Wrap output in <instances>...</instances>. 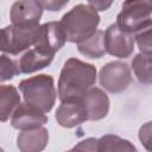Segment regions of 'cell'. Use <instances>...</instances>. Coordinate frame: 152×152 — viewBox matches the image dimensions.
Listing matches in <instances>:
<instances>
[{
	"label": "cell",
	"mask_w": 152,
	"mask_h": 152,
	"mask_svg": "<svg viewBox=\"0 0 152 152\" xmlns=\"http://www.w3.org/2000/svg\"><path fill=\"white\" fill-rule=\"evenodd\" d=\"M49 142V132L44 127L21 131L17 137V146L20 152H42Z\"/></svg>",
	"instance_id": "obj_13"
},
{
	"label": "cell",
	"mask_w": 152,
	"mask_h": 152,
	"mask_svg": "<svg viewBox=\"0 0 152 152\" xmlns=\"http://www.w3.org/2000/svg\"><path fill=\"white\" fill-rule=\"evenodd\" d=\"M66 152H97V139L96 138L83 139Z\"/></svg>",
	"instance_id": "obj_21"
},
{
	"label": "cell",
	"mask_w": 152,
	"mask_h": 152,
	"mask_svg": "<svg viewBox=\"0 0 152 152\" xmlns=\"http://www.w3.org/2000/svg\"><path fill=\"white\" fill-rule=\"evenodd\" d=\"M18 74V62L7 55H0V83L12 80Z\"/></svg>",
	"instance_id": "obj_19"
},
{
	"label": "cell",
	"mask_w": 152,
	"mask_h": 152,
	"mask_svg": "<svg viewBox=\"0 0 152 152\" xmlns=\"http://www.w3.org/2000/svg\"><path fill=\"white\" fill-rule=\"evenodd\" d=\"M0 152H5V151H4V148H2V147H0Z\"/></svg>",
	"instance_id": "obj_26"
},
{
	"label": "cell",
	"mask_w": 152,
	"mask_h": 152,
	"mask_svg": "<svg viewBox=\"0 0 152 152\" xmlns=\"http://www.w3.org/2000/svg\"><path fill=\"white\" fill-rule=\"evenodd\" d=\"M43 11L39 1L20 0L12 4L10 19L12 25H39Z\"/></svg>",
	"instance_id": "obj_11"
},
{
	"label": "cell",
	"mask_w": 152,
	"mask_h": 152,
	"mask_svg": "<svg viewBox=\"0 0 152 152\" xmlns=\"http://www.w3.org/2000/svg\"><path fill=\"white\" fill-rule=\"evenodd\" d=\"M104 33V49L118 58H128L134 51V38L132 34L122 32L115 24H110Z\"/></svg>",
	"instance_id": "obj_7"
},
{
	"label": "cell",
	"mask_w": 152,
	"mask_h": 152,
	"mask_svg": "<svg viewBox=\"0 0 152 152\" xmlns=\"http://www.w3.org/2000/svg\"><path fill=\"white\" fill-rule=\"evenodd\" d=\"M65 42V34L59 21H49L40 25V37L34 48L46 55L55 56V53L63 48Z\"/></svg>",
	"instance_id": "obj_9"
},
{
	"label": "cell",
	"mask_w": 152,
	"mask_h": 152,
	"mask_svg": "<svg viewBox=\"0 0 152 152\" xmlns=\"http://www.w3.org/2000/svg\"><path fill=\"white\" fill-rule=\"evenodd\" d=\"M100 19L99 13L88 4H78L63 14L59 24L66 42L78 44L96 32Z\"/></svg>",
	"instance_id": "obj_2"
},
{
	"label": "cell",
	"mask_w": 152,
	"mask_h": 152,
	"mask_svg": "<svg viewBox=\"0 0 152 152\" xmlns=\"http://www.w3.org/2000/svg\"><path fill=\"white\" fill-rule=\"evenodd\" d=\"M20 103L18 89L11 84H0V121L6 122Z\"/></svg>",
	"instance_id": "obj_15"
},
{
	"label": "cell",
	"mask_w": 152,
	"mask_h": 152,
	"mask_svg": "<svg viewBox=\"0 0 152 152\" xmlns=\"http://www.w3.org/2000/svg\"><path fill=\"white\" fill-rule=\"evenodd\" d=\"M96 82V68L78 58H69L59 74L58 97L62 101L81 99Z\"/></svg>",
	"instance_id": "obj_1"
},
{
	"label": "cell",
	"mask_w": 152,
	"mask_h": 152,
	"mask_svg": "<svg viewBox=\"0 0 152 152\" xmlns=\"http://www.w3.org/2000/svg\"><path fill=\"white\" fill-rule=\"evenodd\" d=\"M56 121L64 128H72L88 121L86 108L81 99L62 101L55 114Z\"/></svg>",
	"instance_id": "obj_10"
},
{
	"label": "cell",
	"mask_w": 152,
	"mask_h": 152,
	"mask_svg": "<svg viewBox=\"0 0 152 152\" xmlns=\"http://www.w3.org/2000/svg\"><path fill=\"white\" fill-rule=\"evenodd\" d=\"M150 137H151V122H146V125L140 127L139 139H140L141 144H144V146L146 147L147 151H151L150 150Z\"/></svg>",
	"instance_id": "obj_22"
},
{
	"label": "cell",
	"mask_w": 152,
	"mask_h": 152,
	"mask_svg": "<svg viewBox=\"0 0 152 152\" xmlns=\"http://www.w3.org/2000/svg\"><path fill=\"white\" fill-rule=\"evenodd\" d=\"M48 122V116L44 112L38 109L34 106H31L26 102H20L14 109L11 116L12 127L20 131H28L43 127Z\"/></svg>",
	"instance_id": "obj_8"
},
{
	"label": "cell",
	"mask_w": 152,
	"mask_h": 152,
	"mask_svg": "<svg viewBox=\"0 0 152 152\" xmlns=\"http://www.w3.org/2000/svg\"><path fill=\"white\" fill-rule=\"evenodd\" d=\"M4 48V34H2V28L0 30V51H2Z\"/></svg>",
	"instance_id": "obj_25"
},
{
	"label": "cell",
	"mask_w": 152,
	"mask_h": 152,
	"mask_svg": "<svg viewBox=\"0 0 152 152\" xmlns=\"http://www.w3.org/2000/svg\"><path fill=\"white\" fill-rule=\"evenodd\" d=\"M152 56L145 53H138L132 59V69L142 84L150 86L152 83Z\"/></svg>",
	"instance_id": "obj_18"
},
{
	"label": "cell",
	"mask_w": 152,
	"mask_h": 152,
	"mask_svg": "<svg viewBox=\"0 0 152 152\" xmlns=\"http://www.w3.org/2000/svg\"><path fill=\"white\" fill-rule=\"evenodd\" d=\"M77 50L81 55L87 58H101L106 55L104 49V33L102 30H96V32L88 39L77 44Z\"/></svg>",
	"instance_id": "obj_16"
},
{
	"label": "cell",
	"mask_w": 152,
	"mask_h": 152,
	"mask_svg": "<svg viewBox=\"0 0 152 152\" xmlns=\"http://www.w3.org/2000/svg\"><path fill=\"white\" fill-rule=\"evenodd\" d=\"M99 81L102 88L112 94L125 91L133 82L132 71L127 63L113 61L104 64L99 74Z\"/></svg>",
	"instance_id": "obj_6"
},
{
	"label": "cell",
	"mask_w": 152,
	"mask_h": 152,
	"mask_svg": "<svg viewBox=\"0 0 152 152\" xmlns=\"http://www.w3.org/2000/svg\"><path fill=\"white\" fill-rule=\"evenodd\" d=\"M152 2L148 0H131L122 2V10L116 15L115 25L128 34L151 27Z\"/></svg>",
	"instance_id": "obj_4"
},
{
	"label": "cell",
	"mask_w": 152,
	"mask_h": 152,
	"mask_svg": "<svg viewBox=\"0 0 152 152\" xmlns=\"http://www.w3.org/2000/svg\"><path fill=\"white\" fill-rule=\"evenodd\" d=\"M97 152H138V150L127 139L115 134H104L97 139Z\"/></svg>",
	"instance_id": "obj_17"
},
{
	"label": "cell",
	"mask_w": 152,
	"mask_h": 152,
	"mask_svg": "<svg viewBox=\"0 0 152 152\" xmlns=\"http://www.w3.org/2000/svg\"><path fill=\"white\" fill-rule=\"evenodd\" d=\"M53 56L46 55L36 48L28 49L18 61L19 74H32L38 70H42L50 65Z\"/></svg>",
	"instance_id": "obj_14"
},
{
	"label": "cell",
	"mask_w": 152,
	"mask_h": 152,
	"mask_svg": "<svg viewBox=\"0 0 152 152\" xmlns=\"http://www.w3.org/2000/svg\"><path fill=\"white\" fill-rule=\"evenodd\" d=\"M134 40L138 44V48L141 53L151 55L152 45H151V27L145 28L140 32H137L134 36Z\"/></svg>",
	"instance_id": "obj_20"
},
{
	"label": "cell",
	"mask_w": 152,
	"mask_h": 152,
	"mask_svg": "<svg viewBox=\"0 0 152 152\" xmlns=\"http://www.w3.org/2000/svg\"><path fill=\"white\" fill-rule=\"evenodd\" d=\"M81 101L86 108L88 121L101 120L107 116L109 112V97L100 88H90L82 97Z\"/></svg>",
	"instance_id": "obj_12"
},
{
	"label": "cell",
	"mask_w": 152,
	"mask_h": 152,
	"mask_svg": "<svg viewBox=\"0 0 152 152\" xmlns=\"http://www.w3.org/2000/svg\"><path fill=\"white\" fill-rule=\"evenodd\" d=\"M19 90L26 103L37 107L44 113H49L56 103L57 91L51 75L39 74L25 78L19 83Z\"/></svg>",
	"instance_id": "obj_3"
},
{
	"label": "cell",
	"mask_w": 152,
	"mask_h": 152,
	"mask_svg": "<svg viewBox=\"0 0 152 152\" xmlns=\"http://www.w3.org/2000/svg\"><path fill=\"white\" fill-rule=\"evenodd\" d=\"M88 5H89L90 7H93V8L97 12V11H106V10L112 5V2H110V1H109V2H103V1H89Z\"/></svg>",
	"instance_id": "obj_24"
},
{
	"label": "cell",
	"mask_w": 152,
	"mask_h": 152,
	"mask_svg": "<svg viewBox=\"0 0 152 152\" xmlns=\"http://www.w3.org/2000/svg\"><path fill=\"white\" fill-rule=\"evenodd\" d=\"M40 6L43 10H49V11H59L62 10L65 5H68V1H39Z\"/></svg>",
	"instance_id": "obj_23"
},
{
	"label": "cell",
	"mask_w": 152,
	"mask_h": 152,
	"mask_svg": "<svg viewBox=\"0 0 152 152\" xmlns=\"http://www.w3.org/2000/svg\"><path fill=\"white\" fill-rule=\"evenodd\" d=\"M2 51L18 55L37 44L40 37V25H10L2 28Z\"/></svg>",
	"instance_id": "obj_5"
}]
</instances>
